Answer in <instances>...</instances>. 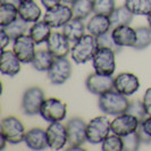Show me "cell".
I'll return each instance as SVG.
<instances>
[{
	"label": "cell",
	"mask_w": 151,
	"mask_h": 151,
	"mask_svg": "<svg viewBox=\"0 0 151 151\" xmlns=\"http://www.w3.org/2000/svg\"><path fill=\"white\" fill-rule=\"evenodd\" d=\"M74 1H75V0H63V2H64V4H70V5H72Z\"/></svg>",
	"instance_id": "b9f144b4"
},
{
	"label": "cell",
	"mask_w": 151,
	"mask_h": 151,
	"mask_svg": "<svg viewBox=\"0 0 151 151\" xmlns=\"http://www.w3.org/2000/svg\"><path fill=\"white\" fill-rule=\"evenodd\" d=\"M26 147L31 150L41 151L49 148L48 139H47V131L40 127H34L26 132L24 139Z\"/></svg>",
	"instance_id": "d6986e66"
},
{
	"label": "cell",
	"mask_w": 151,
	"mask_h": 151,
	"mask_svg": "<svg viewBox=\"0 0 151 151\" xmlns=\"http://www.w3.org/2000/svg\"><path fill=\"white\" fill-rule=\"evenodd\" d=\"M2 29L6 31V33L10 37L12 40L18 38V37H21L23 34H26V32L30 30L29 23L25 22L21 17H18L16 21H14L13 23H10L9 25L2 27Z\"/></svg>",
	"instance_id": "f1b7e54d"
},
{
	"label": "cell",
	"mask_w": 151,
	"mask_h": 151,
	"mask_svg": "<svg viewBox=\"0 0 151 151\" xmlns=\"http://www.w3.org/2000/svg\"><path fill=\"white\" fill-rule=\"evenodd\" d=\"M98 104L100 110L109 116H118L126 113L129 106L127 97L116 90H110L99 96Z\"/></svg>",
	"instance_id": "6da1fadb"
},
{
	"label": "cell",
	"mask_w": 151,
	"mask_h": 151,
	"mask_svg": "<svg viewBox=\"0 0 151 151\" xmlns=\"http://www.w3.org/2000/svg\"><path fill=\"white\" fill-rule=\"evenodd\" d=\"M63 2V0H41V4L43 5L45 9H49L51 7H55L57 5H59Z\"/></svg>",
	"instance_id": "f35d334b"
},
{
	"label": "cell",
	"mask_w": 151,
	"mask_h": 151,
	"mask_svg": "<svg viewBox=\"0 0 151 151\" xmlns=\"http://www.w3.org/2000/svg\"><path fill=\"white\" fill-rule=\"evenodd\" d=\"M94 72L105 75H113L116 69V52L109 48H98L92 59Z\"/></svg>",
	"instance_id": "5b68a950"
},
{
	"label": "cell",
	"mask_w": 151,
	"mask_h": 151,
	"mask_svg": "<svg viewBox=\"0 0 151 151\" xmlns=\"http://www.w3.org/2000/svg\"><path fill=\"white\" fill-rule=\"evenodd\" d=\"M55 59L56 58L47 49H41L37 51L35 57L31 64L34 67V69H37L39 72H48L52 66Z\"/></svg>",
	"instance_id": "cb8c5ba5"
},
{
	"label": "cell",
	"mask_w": 151,
	"mask_h": 151,
	"mask_svg": "<svg viewBox=\"0 0 151 151\" xmlns=\"http://www.w3.org/2000/svg\"><path fill=\"white\" fill-rule=\"evenodd\" d=\"M40 115L45 121L49 123L61 122L66 118L67 105L57 98H48L42 104Z\"/></svg>",
	"instance_id": "52a82bcc"
},
{
	"label": "cell",
	"mask_w": 151,
	"mask_h": 151,
	"mask_svg": "<svg viewBox=\"0 0 151 151\" xmlns=\"http://www.w3.org/2000/svg\"><path fill=\"white\" fill-rule=\"evenodd\" d=\"M101 150L104 151H122L124 150V144L122 136L117 134H109L101 143Z\"/></svg>",
	"instance_id": "4dcf8cb0"
},
{
	"label": "cell",
	"mask_w": 151,
	"mask_h": 151,
	"mask_svg": "<svg viewBox=\"0 0 151 151\" xmlns=\"http://www.w3.org/2000/svg\"><path fill=\"white\" fill-rule=\"evenodd\" d=\"M126 113L133 115L140 122H142L144 118H147L149 116L147 113L145 107H144L143 101H140V100H135L133 102H129V106L126 110Z\"/></svg>",
	"instance_id": "836d02e7"
},
{
	"label": "cell",
	"mask_w": 151,
	"mask_h": 151,
	"mask_svg": "<svg viewBox=\"0 0 151 151\" xmlns=\"http://www.w3.org/2000/svg\"><path fill=\"white\" fill-rule=\"evenodd\" d=\"M10 41H12L10 37L6 33V31L1 27V30H0V43H1V51L6 49V47L9 45V42H10Z\"/></svg>",
	"instance_id": "74e56055"
},
{
	"label": "cell",
	"mask_w": 151,
	"mask_h": 151,
	"mask_svg": "<svg viewBox=\"0 0 151 151\" xmlns=\"http://www.w3.org/2000/svg\"><path fill=\"white\" fill-rule=\"evenodd\" d=\"M67 135L69 147H82L86 141V123L80 117H73L67 122Z\"/></svg>",
	"instance_id": "7c38bea8"
},
{
	"label": "cell",
	"mask_w": 151,
	"mask_h": 151,
	"mask_svg": "<svg viewBox=\"0 0 151 151\" xmlns=\"http://www.w3.org/2000/svg\"><path fill=\"white\" fill-rule=\"evenodd\" d=\"M18 14L19 17L23 18L27 23H37L40 21L42 12L41 8L38 6L34 0L32 1H22V4L18 6Z\"/></svg>",
	"instance_id": "7402d4cb"
},
{
	"label": "cell",
	"mask_w": 151,
	"mask_h": 151,
	"mask_svg": "<svg viewBox=\"0 0 151 151\" xmlns=\"http://www.w3.org/2000/svg\"><path fill=\"white\" fill-rule=\"evenodd\" d=\"M2 2H6V4H12V5H15V6H19L22 4V0H2Z\"/></svg>",
	"instance_id": "ab89813d"
},
{
	"label": "cell",
	"mask_w": 151,
	"mask_h": 151,
	"mask_svg": "<svg viewBox=\"0 0 151 151\" xmlns=\"http://www.w3.org/2000/svg\"><path fill=\"white\" fill-rule=\"evenodd\" d=\"M147 17H148V26L150 27V30H151V13L147 16Z\"/></svg>",
	"instance_id": "60d3db41"
},
{
	"label": "cell",
	"mask_w": 151,
	"mask_h": 151,
	"mask_svg": "<svg viewBox=\"0 0 151 151\" xmlns=\"http://www.w3.org/2000/svg\"><path fill=\"white\" fill-rule=\"evenodd\" d=\"M93 1V13L109 16L116 8L115 0H92Z\"/></svg>",
	"instance_id": "1f68e13d"
},
{
	"label": "cell",
	"mask_w": 151,
	"mask_h": 151,
	"mask_svg": "<svg viewBox=\"0 0 151 151\" xmlns=\"http://www.w3.org/2000/svg\"><path fill=\"white\" fill-rule=\"evenodd\" d=\"M35 42L30 34H23L13 40V51L23 64L32 63L35 57Z\"/></svg>",
	"instance_id": "ba28073f"
},
{
	"label": "cell",
	"mask_w": 151,
	"mask_h": 151,
	"mask_svg": "<svg viewBox=\"0 0 151 151\" xmlns=\"http://www.w3.org/2000/svg\"><path fill=\"white\" fill-rule=\"evenodd\" d=\"M98 50L97 38L90 33L84 34L82 38L75 43L70 49V56L76 64H86L88 61L93 59L94 53Z\"/></svg>",
	"instance_id": "7a4b0ae2"
},
{
	"label": "cell",
	"mask_w": 151,
	"mask_h": 151,
	"mask_svg": "<svg viewBox=\"0 0 151 151\" xmlns=\"http://www.w3.org/2000/svg\"><path fill=\"white\" fill-rule=\"evenodd\" d=\"M114 78L111 75H105L93 73L86 77L85 80V86L89 92L96 96H101L108 91L114 90Z\"/></svg>",
	"instance_id": "5bb4252c"
},
{
	"label": "cell",
	"mask_w": 151,
	"mask_h": 151,
	"mask_svg": "<svg viewBox=\"0 0 151 151\" xmlns=\"http://www.w3.org/2000/svg\"><path fill=\"white\" fill-rule=\"evenodd\" d=\"M48 145L52 150H60L68 143L67 127L61 122H52L47 127Z\"/></svg>",
	"instance_id": "8fae6325"
},
{
	"label": "cell",
	"mask_w": 151,
	"mask_h": 151,
	"mask_svg": "<svg viewBox=\"0 0 151 151\" xmlns=\"http://www.w3.org/2000/svg\"><path fill=\"white\" fill-rule=\"evenodd\" d=\"M124 5L134 15L148 16L151 13V0H125Z\"/></svg>",
	"instance_id": "83f0119b"
},
{
	"label": "cell",
	"mask_w": 151,
	"mask_h": 151,
	"mask_svg": "<svg viewBox=\"0 0 151 151\" xmlns=\"http://www.w3.org/2000/svg\"><path fill=\"white\" fill-rule=\"evenodd\" d=\"M111 37H113L115 43L121 48H124V47L134 48L136 41H137L136 30L131 27L129 25H121V26L113 27Z\"/></svg>",
	"instance_id": "e0dca14e"
},
{
	"label": "cell",
	"mask_w": 151,
	"mask_h": 151,
	"mask_svg": "<svg viewBox=\"0 0 151 151\" xmlns=\"http://www.w3.org/2000/svg\"><path fill=\"white\" fill-rule=\"evenodd\" d=\"M123 144H124V150L129 151H135L139 150L140 145L142 143V137H141V133L140 132H133L131 134L123 136Z\"/></svg>",
	"instance_id": "d6a6232c"
},
{
	"label": "cell",
	"mask_w": 151,
	"mask_h": 151,
	"mask_svg": "<svg viewBox=\"0 0 151 151\" xmlns=\"http://www.w3.org/2000/svg\"><path fill=\"white\" fill-rule=\"evenodd\" d=\"M111 133V121L107 116H97L86 124V139L91 144H100Z\"/></svg>",
	"instance_id": "3957f363"
},
{
	"label": "cell",
	"mask_w": 151,
	"mask_h": 151,
	"mask_svg": "<svg viewBox=\"0 0 151 151\" xmlns=\"http://www.w3.org/2000/svg\"><path fill=\"white\" fill-rule=\"evenodd\" d=\"M51 26L45 21H39L37 23H33V25L29 30L30 37L33 39L35 45H41L48 41V39L51 35Z\"/></svg>",
	"instance_id": "603a6c76"
},
{
	"label": "cell",
	"mask_w": 151,
	"mask_h": 151,
	"mask_svg": "<svg viewBox=\"0 0 151 151\" xmlns=\"http://www.w3.org/2000/svg\"><path fill=\"white\" fill-rule=\"evenodd\" d=\"M141 126V132H143L145 135L149 139H151V116H148L147 118H144L140 124Z\"/></svg>",
	"instance_id": "d590c367"
},
{
	"label": "cell",
	"mask_w": 151,
	"mask_h": 151,
	"mask_svg": "<svg viewBox=\"0 0 151 151\" xmlns=\"http://www.w3.org/2000/svg\"><path fill=\"white\" fill-rule=\"evenodd\" d=\"M22 1H32V0H22Z\"/></svg>",
	"instance_id": "7bdbcfd3"
},
{
	"label": "cell",
	"mask_w": 151,
	"mask_h": 151,
	"mask_svg": "<svg viewBox=\"0 0 151 151\" xmlns=\"http://www.w3.org/2000/svg\"><path fill=\"white\" fill-rule=\"evenodd\" d=\"M61 29H63L61 30L63 34L69 40V42L70 43H75L76 41H78L85 34V29L86 27L84 26L83 21L72 18Z\"/></svg>",
	"instance_id": "44dd1931"
},
{
	"label": "cell",
	"mask_w": 151,
	"mask_h": 151,
	"mask_svg": "<svg viewBox=\"0 0 151 151\" xmlns=\"http://www.w3.org/2000/svg\"><path fill=\"white\" fill-rule=\"evenodd\" d=\"M72 64L66 57L63 58H56L53 61L52 66L47 72L48 78L50 83L53 85H61L66 83L68 78L72 76Z\"/></svg>",
	"instance_id": "30bf717a"
},
{
	"label": "cell",
	"mask_w": 151,
	"mask_h": 151,
	"mask_svg": "<svg viewBox=\"0 0 151 151\" xmlns=\"http://www.w3.org/2000/svg\"><path fill=\"white\" fill-rule=\"evenodd\" d=\"M73 18L72 8L65 4H59L55 7L45 9L43 21L47 22L52 29L63 27L67 22Z\"/></svg>",
	"instance_id": "9c48e42d"
},
{
	"label": "cell",
	"mask_w": 151,
	"mask_h": 151,
	"mask_svg": "<svg viewBox=\"0 0 151 151\" xmlns=\"http://www.w3.org/2000/svg\"><path fill=\"white\" fill-rule=\"evenodd\" d=\"M141 122L129 113L121 114L111 121V133L119 136H125L137 131Z\"/></svg>",
	"instance_id": "4fadbf2b"
},
{
	"label": "cell",
	"mask_w": 151,
	"mask_h": 151,
	"mask_svg": "<svg viewBox=\"0 0 151 151\" xmlns=\"http://www.w3.org/2000/svg\"><path fill=\"white\" fill-rule=\"evenodd\" d=\"M45 100V92L39 86H31L24 92L22 98V110L26 116L40 114L42 104Z\"/></svg>",
	"instance_id": "8992f818"
},
{
	"label": "cell",
	"mask_w": 151,
	"mask_h": 151,
	"mask_svg": "<svg viewBox=\"0 0 151 151\" xmlns=\"http://www.w3.org/2000/svg\"><path fill=\"white\" fill-rule=\"evenodd\" d=\"M137 33V41H136L134 49L136 50H143L151 45V30L149 26H140L136 27Z\"/></svg>",
	"instance_id": "f546056e"
},
{
	"label": "cell",
	"mask_w": 151,
	"mask_h": 151,
	"mask_svg": "<svg viewBox=\"0 0 151 151\" xmlns=\"http://www.w3.org/2000/svg\"><path fill=\"white\" fill-rule=\"evenodd\" d=\"M110 22L113 27L116 26H121V25H129L133 22L134 18V14H132L126 6H121V7H116L115 10L109 15Z\"/></svg>",
	"instance_id": "d4e9b609"
},
{
	"label": "cell",
	"mask_w": 151,
	"mask_h": 151,
	"mask_svg": "<svg viewBox=\"0 0 151 151\" xmlns=\"http://www.w3.org/2000/svg\"><path fill=\"white\" fill-rule=\"evenodd\" d=\"M22 61L18 59L13 50H2L0 58V72L2 75L9 77L17 75L21 72Z\"/></svg>",
	"instance_id": "ac0fdd59"
},
{
	"label": "cell",
	"mask_w": 151,
	"mask_h": 151,
	"mask_svg": "<svg viewBox=\"0 0 151 151\" xmlns=\"http://www.w3.org/2000/svg\"><path fill=\"white\" fill-rule=\"evenodd\" d=\"M19 17L18 7L12 4L1 2L0 6V26L5 27Z\"/></svg>",
	"instance_id": "4316f807"
},
{
	"label": "cell",
	"mask_w": 151,
	"mask_h": 151,
	"mask_svg": "<svg viewBox=\"0 0 151 151\" xmlns=\"http://www.w3.org/2000/svg\"><path fill=\"white\" fill-rule=\"evenodd\" d=\"M73 18L84 21L93 13V1L92 0H75L72 4Z\"/></svg>",
	"instance_id": "484cf974"
},
{
	"label": "cell",
	"mask_w": 151,
	"mask_h": 151,
	"mask_svg": "<svg viewBox=\"0 0 151 151\" xmlns=\"http://www.w3.org/2000/svg\"><path fill=\"white\" fill-rule=\"evenodd\" d=\"M97 42H98V48H109V49H113L115 52H118L122 49L121 47H118L115 43L113 37H111V31L98 37Z\"/></svg>",
	"instance_id": "e575fe53"
},
{
	"label": "cell",
	"mask_w": 151,
	"mask_h": 151,
	"mask_svg": "<svg viewBox=\"0 0 151 151\" xmlns=\"http://www.w3.org/2000/svg\"><path fill=\"white\" fill-rule=\"evenodd\" d=\"M140 88V81L137 76L132 73H121L114 80V90L119 92L122 94L131 97Z\"/></svg>",
	"instance_id": "2e32d148"
},
{
	"label": "cell",
	"mask_w": 151,
	"mask_h": 151,
	"mask_svg": "<svg viewBox=\"0 0 151 151\" xmlns=\"http://www.w3.org/2000/svg\"><path fill=\"white\" fill-rule=\"evenodd\" d=\"M111 27L113 25L109 16L101 15V14H94L86 24V31L90 34L94 35L96 38L109 32L111 30Z\"/></svg>",
	"instance_id": "ffe728a7"
},
{
	"label": "cell",
	"mask_w": 151,
	"mask_h": 151,
	"mask_svg": "<svg viewBox=\"0 0 151 151\" xmlns=\"http://www.w3.org/2000/svg\"><path fill=\"white\" fill-rule=\"evenodd\" d=\"M47 50L55 58H63L66 57L70 52V42L63 32H52L50 38L45 42Z\"/></svg>",
	"instance_id": "9a60e30c"
},
{
	"label": "cell",
	"mask_w": 151,
	"mask_h": 151,
	"mask_svg": "<svg viewBox=\"0 0 151 151\" xmlns=\"http://www.w3.org/2000/svg\"><path fill=\"white\" fill-rule=\"evenodd\" d=\"M0 134L7 140L8 143L18 144L24 141L26 131L23 123L14 116H8L0 123Z\"/></svg>",
	"instance_id": "277c9868"
},
{
	"label": "cell",
	"mask_w": 151,
	"mask_h": 151,
	"mask_svg": "<svg viewBox=\"0 0 151 151\" xmlns=\"http://www.w3.org/2000/svg\"><path fill=\"white\" fill-rule=\"evenodd\" d=\"M143 104H144V107H145V109H147V113L149 116H151V88L149 89H147L145 91V93H144L143 96Z\"/></svg>",
	"instance_id": "8d00e7d4"
}]
</instances>
